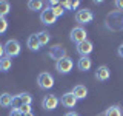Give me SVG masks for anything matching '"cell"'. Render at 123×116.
Here are the masks:
<instances>
[{"mask_svg":"<svg viewBox=\"0 0 123 116\" xmlns=\"http://www.w3.org/2000/svg\"><path fill=\"white\" fill-rule=\"evenodd\" d=\"M37 85L42 90H49V88L54 87V77L52 74H49L48 71H42L40 74L37 76Z\"/></svg>","mask_w":123,"mask_h":116,"instance_id":"obj_1","label":"cell"},{"mask_svg":"<svg viewBox=\"0 0 123 116\" xmlns=\"http://www.w3.org/2000/svg\"><path fill=\"white\" fill-rule=\"evenodd\" d=\"M22 51V46H20V42L18 40H15V39H9V40L5 44V54L8 57H15V56H18Z\"/></svg>","mask_w":123,"mask_h":116,"instance_id":"obj_2","label":"cell"},{"mask_svg":"<svg viewBox=\"0 0 123 116\" xmlns=\"http://www.w3.org/2000/svg\"><path fill=\"white\" fill-rule=\"evenodd\" d=\"M94 20V13L91 9H79L75 13V22L79 23V26L88 25Z\"/></svg>","mask_w":123,"mask_h":116,"instance_id":"obj_3","label":"cell"},{"mask_svg":"<svg viewBox=\"0 0 123 116\" xmlns=\"http://www.w3.org/2000/svg\"><path fill=\"white\" fill-rule=\"evenodd\" d=\"M69 39H71V42H74L75 45H79V44H82V42L88 40V33L83 26H75V28H72L71 34H69Z\"/></svg>","mask_w":123,"mask_h":116,"instance_id":"obj_4","label":"cell"},{"mask_svg":"<svg viewBox=\"0 0 123 116\" xmlns=\"http://www.w3.org/2000/svg\"><path fill=\"white\" fill-rule=\"evenodd\" d=\"M72 67H74V62H72V59L68 57V56L55 62V70L60 73V74H68V73H71Z\"/></svg>","mask_w":123,"mask_h":116,"instance_id":"obj_5","label":"cell"},{"mask_svg":"<svg viewBox=\"0 0 123 116\" xmlns=\"http://www.w3.org/2000/svg\"><path fill=\"white\" fill-rule=\"evenodd\" d=\"M59 104H60V99L57 98L55 94H46L45 98L42 99V107H43L45 110H49V111L55 110V108L59 107Z\"/></svg>","mask_w":123,"mask_h":116,"instance_id":"obj_6","label":"cell"},{"mask_svg":"<svg viewBox=\"0 0 123 116\" xmlns=\"http://www.w3.org/2000/svg\"><path fill=\"white\" fill-rule=\"evenodd\" d=\"M40 22L43 23V25H46V26L54 25V23L57 22V17H55V14L52 13L51 8H46V9H43L40 13Z\"/></svg>","mask_w":123,"mask_h":116,"instance_id":"obj_7","label":"cell"},{"mask_svg":"<svg viewBox=\"0 0 123 116\" xmlns=\"http://www.w3.org/2000/svg\"><path fill=\"white\" fill-rule=\"evenodd\" d=\"M94 50V45H92L91 40H85L82 44H79L75 46V51L80 54V57H89V54Z\"/></svg>","mask_w":123,"mask_h":116,"instance_id":"obj_8","label":"cell"},{"mask_svg":"<svg viewBox=\"0 0 123 116\" xmlns=\"http://www.w3.org/2000/svg\"><path fill=\"white\" fill-rule=\"evenodd\" d=\"M60 102H62V105L66 107V108H74L77 105V102H79V99L74 96V93H72V91H68V93H65V94L62 96Z\"/></svg>","mask_w":123,"mask_h":116,"instance_id":"obj_9","label":"cell"},{"mask_svg":"<svg viewBox=\"0 0 123 116\" xmlns=\"http://www.w3.org/2000/svg\"><path fill=\"white\" fill-rule=\"evenodd\" d=\"M111 77V70L106 67V65H100L95 70V79L100 80V82H106Z\"/></svg>","mask_w":123,"mask_h":116,"instance_id":"obj_10","label":"cell"},{"mask_svg":"<svg viewBox=\"0 0 123 116\" xmlns=\"http://www.w3.org/2000/svg\"><path fill=\"white\" fill-rule=\"evenodd\" d=\"M49 57L57 62V60L63 59V57H66V51H65V48H62L60 45H55L49 50Z\"/></svg>","mask_w":123,"mask_h":116,"instance_id":"obj_11","label":"cell"},{"mask_svg":"<svg viewBox=\"0 0 123 116\" xmlns=\"http://www.w3.org/2000/svg\"><path fill=\"white\" fill-rule=\"evenodd\" d=\"M26 46H28L31 51H38V50L42 48L40 42H38L37 34H31V36L28 37V40H26Z\"/></svg>","mask_w":123,"mask_h":116,"instance_id":"obj_12","label":"cell"},{"mask_svg":"<svg viewBox=\"0 0 123 116\" xmlns=\"http://www.w3.org/2000/svg\"><path fill=\"white\" fill-rule=\"evenodd\" d=\"M72 93H74V96L77 99H85L88 96V88L85 87V85H82V84H77L74 88H72Z\"/></svg>","mask_w":123,"mask_h":116,"instance_id":"obj_13","label":"cell"},{"mask_svg":"<svg viewBox=\"0 0 123 116\" xmlns=\"http://www.w3.org/2000/svg\"><path fill=\"white\" fill-rule=\"evenodd\" d=\"M91 67H92V60L89 57H80L79 62H77V68L80 71H89Z\"/></svg>","mask_w":123,"mask_h":116,"instance_id":"obj_14","label":"cell"},{"mask_svg":"<svg viewBox=\"0 0 123 116\" xmlns=\"http://www.w3.org/2000/svg\"><path fill=\"white\" fill-rule=\"evenodd\" d=\"M12 94H9V93H2L0 94V107L6 108V107H11V104H12Z\"/></svg>","mask_w":123,"mask_h":116,"instance_id":"obj_15","label":"cell"},{"mask_svg":"<svg viewBox=\"0 0 123 116\" xmlns=\"http://www.w3.org/2000/svg\"><path fill=\"white\" fill-rule=\"evenodd\" d=\"M103 115H105V116H123L122 108L118 107V105H111V107H108Z\"/></svg>","mask_w":123,"mask_h":116,"instance_id":"obj_16","label":"cell"},{"mask_svg":"<svg viewBox=\"0 0 123 116\" xmlns=\"http://www.w3.org/2000/svg\"><path fill=\"white\" fill-rule=\"evenodd\" d=\"M11 13V3L6 0H0V17H6Z\"/></svg>","mask_w":123,"mask_h":116,"instance_id":"obj_17","label":"cell"},{"mask_svg":"<svg viewBox=\"0 0 123 116\" xmlns=\"http://www.w3.org/2000/svg\"><path fill=\"white\" fill-rule=\"evenodd\" d=\"M37 37H38V42H40L42 46L48 45L49 40H51V34H49L48 31H40V33H37Z\"/></svg>","mask_w":123,"mask_h":116,"instance_id":"obj_18","label":"cell"},{"mask_svg":"<svg viewBox=\"0 0 123 116\" xmlns=\"http://www.w3.org/2000/svg\"><path fill=\"white\" fill-rule=\"evenodd\" d=\"M43 8V2H40V0H29L28 2V9H31V11H43L42 9Z\"/></svg>","mask_w":123,"mask_h":116,"instance_id":"obj_19","label":"cell"},{"mask_svg":"<svg viewBox=\"0 0 123 116\" xmlns=\"http://www.w3.org/2000/svg\"><path fill=\"white\" fill-rule=\"evenodd\" d=\"M11 68H12V59H11V57H8V56H5L2 59V71L6 73V71H9Z\"/></svg>","mask_w":123,"mask_h":116,"instance_id":"obj_20","label":"cell"},{"mask_svg":"<svg viewBox=\"0 0 123 116\" xmlns=\"http://www.w3.org/2000/svg\"><path fill=\"white\" fill-rule=\"evenodd\" d=\"M79 5H80L79 0H74V2H72V0H66V2L62 3V6H63L65 9H69V11H74L75 8H79Z\"/></svg>","mask_w":123,"mask_h":116,"instance_id":"obj_21","label":"cell"},{"mask_svg":"<svg viewBox=\"0 0 123 116\" xmlns=\"http://www.w3.org/2000/svg\"><path fill=\"white\" fill-rule=\"evenodd\" d=\"M18 96H20L23 105H31V102H32V96H31L29 93H20Z\"/></svg>","mask_w":123,"mask_h":116,"instance_id":"obj_22","label":"cell"},{"mask_svg":"<svg viewBox=\"0 0 123 116\" xmlns=\"http://www.w3.org/2000/svg\"><path fill=\"white\" fill-rule=\"evenodd\" d=\"M22 105H23V104H22L20 96H18V94H15L14 98H12V104H11L12 110H20V107H22Z\"/></svg>","mask_w":123,"mask_h":116,"instance_id":"obj_23","label":"cell"},{"mask_svg":"<svg viewBox=\"0 0 123 116\" xmlns=\"http://www.w3.org/2000/svg\"><path fill=\"white\" fill-rule=\"evenodd\" d=\"M51 9H52V13L55 14V17H62V15L65 14V11H66L63 6H62V3H60V5H57V6H54V8H51Z\"/></svg>","mask_w":123,"mask_h":116,"instance_id":"obj_24","label":"cell"},{"mask_svg":"<svg viewBox=\"0 0 123 116\" xmlns=\"http://www.w3.org/2000/svg\"><path fill=\"white\" fill-rule=\"evenodd\" d=\"M8 29V20L6 17H0V36H2L3 33H6Z\"/></svg>","mask_w":123,"mask_h":116,"instance_id":"obj_25","label":"cell"},{"mask_svg":"<svg viewBox=\"0 0 123 116\" xmlns=\"http://www.w3.org/2000/svg\"><path fill=\"white\" fill-rule=\"evenodd\" d=\"M20 111H22L23 115H26V113H31L32 110H31V105H22L20 107Z\"/></svg>","mask_w":123,"mask_h":116,"instance_id":"obj_26","label":"cell"},{"mask_svg":"<svg viewBox=\"0 0 123 116\" xmlns=\"http://www.w3.org/2000/svg\"><path fill=\"white\" fill-rule=\"evenodd\" d=\"M9 116H23V113H22L20 110H11Z\"/></svg>","mask_w":123,"mask_h":116,"instance_id":"obj_27","label":"cell"},{"mask_svg":"<svg viewBox=\"0 0 123 116\" xmlns=\"http://www.w3.org/2000/svg\"><path fill=\"white\" fill-rule=\"evenodd\" d=\"M5 57V45L0 44V59H3Z\"/></svg>","mask_w":123,"mask_h":116,"instance_id":"obj_28","label":"cell"},{"mask_svg":"<svg viewBox=\"0 0 123 116\" xmlns=\"http://www.w3.org/2000/svg\"><path fill=\"white\" fill-rule=\"evenodd\" d=\"M117 54H118V56H120L122 59H123V44H122V45L117 48Z\"/></svg>","mask_w":123,"mask_h":116,"instance_id":"obj_29","label":"cell"},{"mask_svg":"<svg viewBox=\"0 0 123 116\" xmlns=\"http://www.w3.org/2000/svg\"><path fill=\"white\" fill-rule=\"evenodd\" d=\"M115 6H117L118 9L123 11V0H117V2H115Z\"/></svg>","mask_w":123,"mask_h":116,"instance_id":"obj_30","label":"cell"},{"mask_svg":"<svg viewBox=\"0 0 123 116\" xmlns=\"http://www.w3.org/2000/svg\"><path fill=\"white\" fill-rule=\"evenodd\" d=\"M65 116H79V115H77L75 111H68V113L65 115Z\"/></svg>","mask_w":123,"mask_h":116,"instance_id":"obj_31","label":"cell"},{"mask_svg":"<svg viewBox=\"0 0 123 116\" xmlns=\"http://www.w3.org/2000/svg\"><path fill=\"white\" fill-rule=\"evenodd\" d=\"M23 116H34V113L31 111V113H26V115H23Z\"/></svg>","mask_w":123,"mask_h":116,"instance_id":"obj_32","label":"cell"},{"mask_svg":"<svg viewBox=\"0 0 123 116\" xmlns=\"http://www.w3.org/2000/svg\"><path fill=\"white\" fill-rule=\"evenodd\" d=\"M0 71H2V59H0Z\"/></svg>","mask_w":123,"mask_h":116,"instance_id":"obj_33","label":"cell"}]
</instances>
